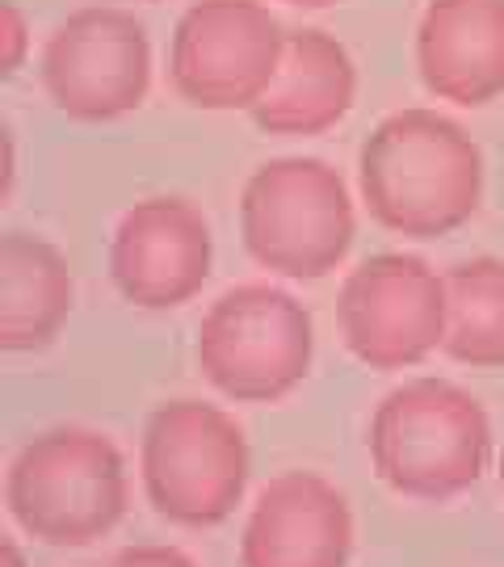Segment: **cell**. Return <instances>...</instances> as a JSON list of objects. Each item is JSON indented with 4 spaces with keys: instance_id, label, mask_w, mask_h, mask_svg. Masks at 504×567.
Masks as SVG:
<instances>
[{
    "instance_id": "cell-3",
    "label": "cell",
    "mask_w": 504,
    "mask_h": 567,
    "mask_svg": "<svg viewBox=\"0 0 504 567\" xmlns=\"http://www.w3.org/2000/svg\"><path fill=\"white\" fill-rule=\"evenodd\" d=\"M240 236L248 257L295 282H316L349 257L358 215L344 177L311 156L261 164L240 194Z\"/></svg>"
},
{
    "instance_id": "cell-14",
    "label": "cell",
    "mask_w": 504,
    "mask_h": 567,
    "mask_svg": "<svg viewBox=\"0 0 504 567\" xmlns=\"http://www.w3.org/2000/svg\"><path fill=\"white\" fill-rule=\"evenodd\" d=\"M76 303L72 265L30 231L0 236V349L39 353L55 341Z\"/></svg>"
},
{
    "instance_id": "cell-10",
    "label": "cell",
    "mask_w": 504,
    "mask_h": 567,
    "mask_svg": "<svg viewBox=\"0 0 504 567\" xmlns=\"http://www.w3.org/2000/svg\"><path fill=\"white\" fill-rule=\"evenodd\" d=\"M215 265L210 224L185 198H143L114 227L110 278L126 303L173 311L198 295Z\"/></svg>"
},
{
    "instance_id": "cell-11",
    "label": "cell",
    "mask_w": 504,
    "mask_h": 567,
    "mask_svg": "<svg viewBox=\"0 0 504 567\" xmlns=\"http://www.w3.org/2000/svg\"><path fill=\"white\" fill-rule=\"evenodd\" d=\"M353 513L337 484L316 471L269 480L240 538L244 567H349Z\"/></svg>"
},
{
    "instance_id": "cell-7",
    "label": "cell",
    "mask_w": 504,
    "mask_h": 567,
    "mask_svg": "<svg viewBox=\"0 0 504 567\" xmlns=\"http://www.w3.org/2000/svg\"><path fill=\"white\" fill-rule=\"evenodd\" d=\"M282 21L261 0H194L168 47V81L194 110H253L286 55Z\"/></svg>"
},
{
    "instance_id": "cell-9",
    "label": "cell",
    "mask_w": 504,
    "mask_h": 567,
    "mask_svg": "<svg viewBox=\"0 0 504 567\" xmlns=\"http://www.w3.org/2000/svg\"><path fill=\"white\" fill-rule=\"evenodd\" d=\"M445 278L421 257L379 252L349 269L337 299L344 349L370 370H403L445 344Z\"/></svg>"
},
{
    "instance_id": "cell-13",
    "label": "cell",
    "mask_w": 504,
    "mask_h": 567,
    "mask_svg": "<svg viewBox=\"0 0 504 567\" xmlns=\"http://www.w3.org/2000/svg\"><path fill=\"white\" fill-rule=\"evenodd\" d=\"M358 102V63L328 30H290L274 84L248 118L265 135H323Z\"/></svg>"
},
{
    "instance_id": "cell-6",
    "label": "cell",
    "mask_w": 504,
    "mask_h": 567,
    "mask_svg": "<svg viewBox=\"0 0 504 567\" xmlns=\"http://www.w3.org/2000/svg\"><path fill=\"white\" fill-rule=\"evenodd\" d=\"M311 311L278 286L248 282L219 295L198 324L206 383L236 404H278L311 374Z\"/></svg>"
},
{
    "instance_id": "cell-2",
    "label": "cell",
    "mask_w": 504,
    "mask_h": 567,
    "mask_svg": "<svg viewBox=\"0 0 504 567\" xmlns=\"http://www.w3.org/2000/svg\"><path fill=\"white\" fill-rule=\"evenodd\" d=\"M370 458L391 492L442 505L484 480L492 425L484 404L445 383L412 379L395 386L370 421Z\"/></svg>"
},
{
    "instance_id": "cell-5",
    "label": "cell",
    "mask_w": 504,
    "mask_h": 567,
    "mask_svg": "<svg viewBox=\"0 0 504 567\" xmlns=\"http://www.w3.org/2000/svg\"><path fill=\"white\" fill-rule=\"evenodd\" d=\"M143 492L152 508L177 526H219L244 501L253 454L244 429L215 404H161L140 442Z\"/></svg>"
},
{
    "instance_id": "cell-18",
    "label": "cell",
    "mask_w": 504,
    "mask_h": 567,
    "mask_svg": "<svg viewBox=\"0 0 504 567\" xmlns=\"http://www.w3.org/2000/svg\"><path fill=\"white\" fill-rule=\"evenodd\" d=\"M0 567H25V559H21V550H18L13 538H4V543H0Z\"/></svg>"
},
{
    "instance_id": "cell-17",
    "label": "cell",
    "mask_w": 504,
    "mask_h": 567,
    "mask_svg": "<svg viewBox=\"0 0 504 567\" xmlns=\"http://www.w3.org/2000/svg\"><path fill=\"white\" fill-rule=\"evenodd\" d=\"M119 567H198L189 555H182L177 547H135L122 550Z\"/></svg>"
},
{
    "instance_id": "cell-16",
    "label": "cell",
    "mask_w": 504,
    "mask_h": 567,
    "mask_svg": "<svg viewBox=\"0 0 504 567\" xmlns=\"http://www.w3.org/2000/svg\"><path fill=\"white\" fill-rule=\"evenodd\" d=\"M30 55V25L13 0H0V81H13Z\"/></svg>"
},
{
    "instance_id": "cell-19",
    "label": "cell",
    "mask_w": 504,
    "mask_h": 567,
    "mask_svg": "<svg viewBox=\"0 0 504 567\" xmlns=\"http://www.w3.org/2000/svg\"><path fill=\"white\" fill-rule=\"evenodd\" d=\"M295 9H328V4H341V0H286Z\"/></svg>"
},
{
    "instance_id": "cell-15",
    "label": "cell",
    "mask_w": 504,
    "mask_h": 567,
    "mask_svg": "<svg viewBox=\"0 0 504 567\" xmlns=\"http://www.w3.org/2000/svg\"><path fill=\"white\" fill-rule=\"evenodd\" d=\"M445 353L471 370H504V261L475 257L445 274Z\"/></svg>"
},
{
    "instance_id": "cell-1",
    "label": "cell",
    "mask_w": 504,
    "mask_h": 567,
    "mask_svg": "<svg viewBox=\"0 0 504 567\" xmlns=\"http://www.w3.org/2000/svg\"><path fill=\"white\" fill-rule=\"evenodd\" d=\"M358 185L370 219L408 240H442L484 203V152L438 110L387 114L362 143Z\"/></svg>"
},
{
    "instance_id": "cell-12",
    "label": "cell",
    "mask_w": 504,
    "mask_h": 567,
    "mask_svg": "<svg viewBox=\"0 0 504 567\" xmlns=\"http://www.w3.org/2000/svg\"><path fill=\"white\" fill-rule=\"evenodd\" d=\"M416 72L438 102L466 110L504 93V0H429L416 25Z\"/></svg>"
},
{
    "instance_id": "cell-8",
    "label": "cell",
    "mask_w": 504,
    "mask_h": 567,
    "mask_svg": "<svg viewBox=\"0 0 504 567\" xmlns=\"http://www.w3.org/2000/svg\"><path fill=\"white\" fill-rule=\"evenodd\" d=\"M42 89L76 122L135 114L152 89V42L135 13L93 4L63 18L42 47Z\"/></svg>"
},
{
    "instance_id": "cell-4",
    "label": "cell",
    "mask_w": 504,
    "mask_h": 567,
    "mask_svg": "<svg viewBox=\"0 0 504 567\" xmlns=\"http://www.w3.org/2000/svg\"><path fill=\"white\" fill-rule=\"evenodd\" d=\"M9 513L47 547H89L119 526L126 466L119 446L93 429H51L9 466Z\"/></svg>"
},
{
    "instance_id": "cell-20",
    "label": "cell",
    "mask_w": 504,
    "mask_h": 567,
    "mask_svg": "<svg viewBox=\"0 0 504 567\" xmlns=\"http://www.w3.org/2000/svg\"><path fill=\"white\" fill-rule=\"evenodd\" d=\"M501 484H504V454H501Z\"/></svg>"
}]
</instances>
